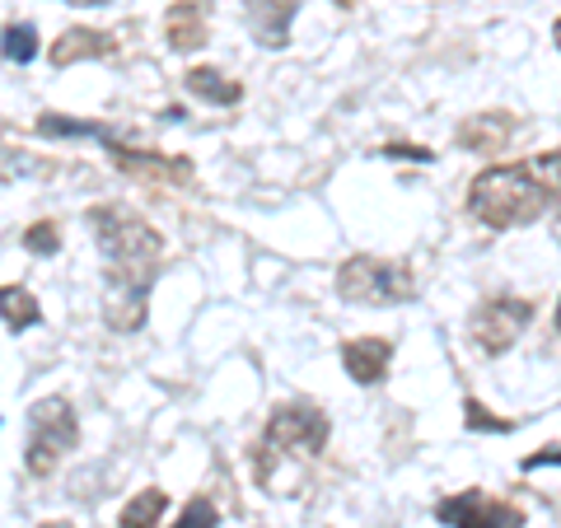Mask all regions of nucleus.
<instances>
[{"instance_id":"obj_1","label":"nucleus","mask_w":561,"mask_h":528,"mask_svg":"<svg viewBox=\"0 0 561 528\" xmlns=\"http://www.w3.org/2000/svg\"><path fill=\"white\" fill-rule=\"evenodd\" d=\"M90 234L103 253V319L117 332H136L146 323L150 286L160 280L164 262V234L131 206L103 202L84 210Z\"/></svg>"},{"instance_id":"obj_2","label":"nucleus","mask_w":561,"mask_h":528,"mask_svg":"<svg viewBox=\"0 0 561 528\" xmlns=\"http://www.w3.org/2000/svg\"><path fill=\"white\" fill-rule=\"evenodd\" d=\"M561 197V150L529 154L519 164H491L468 183V216L486 230L534 225Z\"/></svg>"},{"instance_id":"obj_3","label":"nucleus","mask_w":561,"mask_h":528,"mask_svg":"<svg viewBox=\"0 0 561 528\" xmlns=\"http://www.w3.org/2000/svg\"><path fill=\"white\" fill-rule=\"evenodd\" d=\"M328 445V416L319 408H305V402H286L276 408L267 431H262L257 449H253V472L257 482L272 491L276 482V468L286 463H313Z\"/></svg>"},{"instance_id":"obj_4","label":"nucleus","mask_w":561,"mask_h":528,"mask_svg":"<svg viewBox=\"0 0 561 528\" xmlns=\"http://www.w3.org/2000/svg\"><path fill=\"white\" fill-rule=\"evenodd\" d=\"M80 445V421L66 398H43L28 408V435H24V468L33 478L57 472V463Z\"/></svg>"},{"instance_id":"obj_5","label":"nucleus","mask_w":561,"mask_h":528,"mask_svg":"<svg viewBox=\"0 0 561 528\" xmlns=\"http://www.w3.org/2000/svg\"><path fill=\"white\" fill-rule=\"evenodd\" d=\"M337 295L346 305H365V309H383V305H408L416 295V276L402 262H383V257H346L337 267Z\"/></svg>"},{"instance_id":"obj_6","label":"nucleus","mask_w":561,"mask_h":528,"mask_svg":"<svg viewBox=\"0 0 561 528\" xmlns=\"http://www.w3.org/2000/svg\"><path fill=\"white\" fill-rule=\"evenodd\" d=\"M435 519L445 528H524V509L491 496V491H454L435 505Z\"/></svg>"},{"instance_id":"obj_7","label":"nucleus","mask_w":561,"mask_h":528,"mask_svg":"<svg viewBox=\"0 0 561 528\" xmlns=\"http://www.w3.org/2000/svg\"><path fill=\"white\" fill-rule=\"evenodd\" d=\"M534 323V305L529 299H486V305L472 313V342H478L486 356H501V351H511L519 342V332Z\"/></svg>"},{"instance_id":"obj_8","label":"nucleus","mask_w":561,"mask_h":528,"mask_svg":"<svg viewBox=\"0 0 561 528\" xmlns=\"http://www.w3.org/2000/svg\"><path fill=\"white\" fill-rule=\"evenodd\" d=\"M113 154V164L127 173V179L136 183H146V187H183L192 183V160H183V154H154V150H127V146H117V140L108 136L103 140Z\"/></svg>"},{"instance_id":"obj_9","label":"nucleus","mask_w":561,"mask_h":528,"mask_svg":"<svg viewBox=\"0 0 561 528\" xmlns=\"http://www.w3.org/2000/svg\"><path fill=\"white\" fill-rule=\"evenodd\" d=\"M210 38V5L206 0H179L164 14V43L173 51H197Z\"/></svg>"},{"instance_id":"obj_10","label":"nucleus","mask_w":561,"mask_h":528,"mask_svg":"<svg viewBox=\"0 0 561 528\" xmlns=\"http://www.w3.org/2000/svg\"><path fill=\"white\" fill-rule=\"evenodd\" d=\"M295 0H243V20H249V33L262 47H286L290 43V20H295Z\"/></svg>"},{"instance_id":"obj_11","label":"nucleus","mask_w":561,"mask_h":528,"mask_svg":"<svg viewBox=\"0 0 561 528\" xmlns=\"http://www.w3.org/2000/svg\"><path fill=\"white\" fill-rule=\"evenodd\" d=\"M342 365H346L351 379L370 389V383H379L383 375H389L393 342L389 337H351V342H342Z\"/></svg>"},{"instance_id":"obj_12","label":"nucleus","mask_w":561,"mask_h":528,"mask_svg":"<svg viewBox=\"0 0 561 528\" xmlns=\"http://www.w3.org/2000/svg\"><path fill=\"white\" fill-rule=\"evenodd\" d=\"M117 57V38L103 28H66L57 43H51V66L66 70L76 61H108Z\"/></svg>"},{"instance_id":"obj_13","label":"nucleus","mask_w":561,"mask_h":528,"mask_svg":"<svg viewBox=\"0 0 561 528\" xmlns=\"http://www.w3.org/2000/svg\"><path fill=\"white\" fill-rule=\"evenodd\" d=\"M519 122L511 113H478V117H468L459 131H454V140H459L463 150L472 154H501L505 146H511V136H515Z\"/></svg>"},{"instance_id":"obj_14","label":"nucleus","mask_w":561,"mask_h":528,"mask_svg":"<svg viewBox=\"0 0 561 528\" xmlns=\"http://www.w3.org/2000/svg\"><path fill=\"white\" fill-rule=\"evenodd\" d=\"M183 84H187L192 99L216 103V108H230V103L243 99V84H239V80H225L220 70H210V66H192L187 76H183Z\"/></svg>"},{"instance_id":"obj_15","label":"nucleus","mask_w":561,"mask_h":528,"mask_svg":"<svg viewBox=\"0 0 561 528\" xmlns=\"http://www.w3.org/2000/svg\"><path fill=\"white\" fill-rule=\"evenodd\" d=\"M0 319H5V332L20 337V332L43 323V309H38V299H33L24 286H5V290H0Z\"/></svg>"},{"instance_id":"obj_16","label":"nucleus","mask_w":561,"mask_h":528,"mask_svg":"<svg viewBox=\"0 0 561 528\" xmlns=\"http://www.w3.org/2000/svg\"><path fill=\"white\" fill-rule=\"evenodd\" d=\"M164 505H169V496L160 486H146L140 496H131L127 505H122V528H160V519H164Z\"/></svg>"},{"instance_id":"obj_17","label":"nucleus","mask_w":561,"mask_h":528,"mask_svg":"<svg viewBox=\"0 0 561 528\" xmlns=\"http://www.w3.org/2000/svg\"><path fill=\"white\" fill-rule=\"evenodd\" d=\"M33 51H38V33H33V24H10L5 28V61L28 66Z\"/></svg>"},{"instance_id":"obj_18","label":"nucleus","mask_w":561,"mask_h":528,"mask_svg":"<svg viewBox=\"0 0 561 528\" xmlns=\"http://www.w3.org/2000/svg\"><path fill=\"white\" fill-rule=\"evenodd\" d=\"M24 249H28V253H38V257L57 253V249H61V225H57V220L28 225V230H24Z\"/></svg>"},{"instance_id":"obj_19","label":"nucleus","mask_w":561,"mask_h":528,"mask_svg":"<svg viewBox=\"0 0 561 528\" xmlns=\"http://www.w3.org/2000/svg\"><path fill=\"white\" fill-rule=\"evenodd\" d=\"M216 524H220V515H216V505H210L206 496L187 501V505H183V515L173 519V528H216Z\"/></svg>"},{"instance_id":"obj_20","label":"nucleus","mask_w":561,"mask_h":528,"mask_svg":"<svg viewBox=\"0 0 561 528\" xmlns=\"http://www.w3.org/2000/svg\"><path fill=\"white\" fill-rule=\"evenodd\" d=\"M463 416H468V426L472 431H496V435H505V431H515V421H501V416H491L486 408H482V402H463Z\"/></svg>"},{"instance_id":"obj_21","label":"nucleus","mask_w":561,"mask_h":528,"mask_svg":"<svg viewBox=\"0 0 561 528\" xmlns=\"http://www.w3.org/2000/svg\"><path fill=\"white\" fill-rule=\"evenodd\" d=\"M519 468H524V472H538V468H561V445H548V449L529 454V459H524Z\"/></svg>"},{"instance_id":"obj_22","label":"nucleus","mask_w":561,"mask_h":528,"mask_svg":"<svg viewBox=\"0 0 561 528\" xmlns=\"http://www.w3.org/2000/svg\"><path fill=\"white\" fill-rule=\"evenodd\" d=\"M383 154H389V160H393V154H398V160H421V164H426V160H435L431 150H416V146H389Z\"/></svg>"},{"instance_id":"obj_23","label":"nucleus","mask_w":561,"mask_h":528,"mask_svg":"<svg viewBox=\"0 0 561 528\" xmlns=\"http://www.w3.org/2000/svg\"><path fill=\"white\" fill-rule=\"evenodd\" d=\"M38 528H76V524H66V519H47V524H38Z\"/></svg>"},{"instance_id":"obj_24","label":"nucleus","mask_w":561,"mask_h":528,"mask_svg":"<svg viewBox=\"0 0 561 528\" xmlns=\"http://www.w3.org/2000/svg\"><path fill=\"white\" fill-rule=\"evenodd\" d=\"M332 5H337V10H356L360 0H332Z\"/></svg>"},{"instance_id":"obj_25","label":"nucleus","mask_w":561,"mask_h":528,"mask_svg":"<svg viewBox=\"0 0 561 528\" xmlns=\"http://www.w3.org/2000/svg\"><path fill=\"white\" fill-rule=\"evenodd\" d=\"M552 43H557V51H561V20L552 24Z\"/></svg>"},{"instance_id":"obj_26","label":"nucleus","mask_w":561,"mask_h":528,"mask_svg":"<svg viewBox=\"0 0 561 528\" xmlns=\"http://www.w3.org/2000/svg\"><path fill=\"white\" fill-rule=\"evenodd\" d=\"M557 239H561V220H557Z\"/></svg>"}]
</instances>
